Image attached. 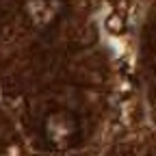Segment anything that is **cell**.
Instances as JSON below:
<instances>
[{"instance_id": "obj_1", "label": "cell", "mask_w": 156, "mask_h": 156, "mask_svg": "<svg viewBox=\"0 0 156 156\" xmlns=\"http://www.w3.org/2000/svg\"><path fill=\"white\" fill-rule=\"evenodd\" d=\"M46 136H48V141L54 145V147H69L76 139H78V124L76 119L61 111V113H52L48 115V119H46Z\"/></svg>"}]
</instances>
